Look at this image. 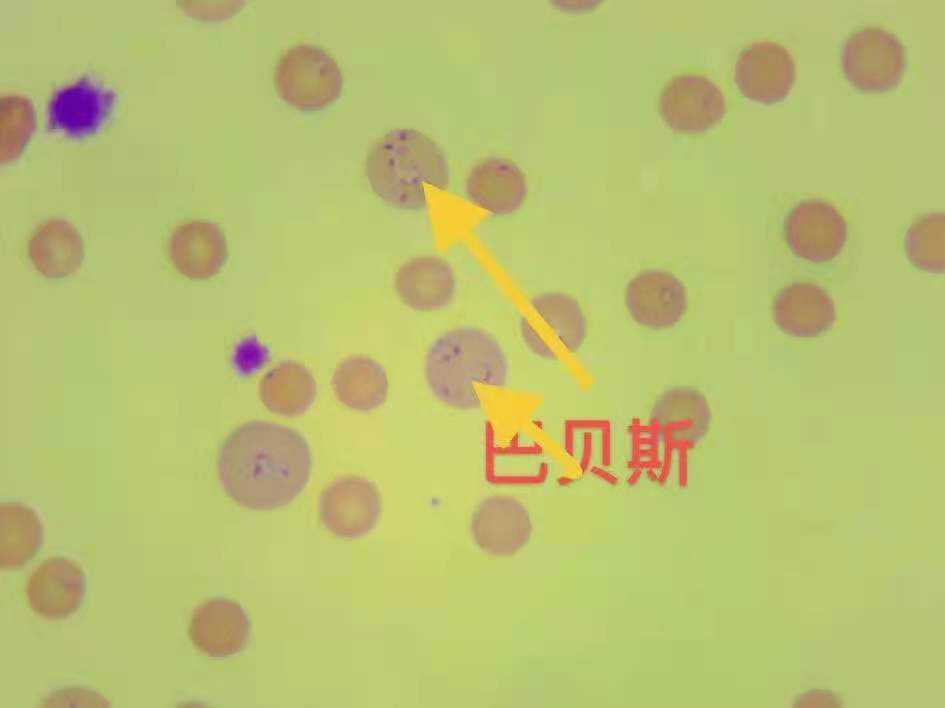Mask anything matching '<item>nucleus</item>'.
Returning a JSON list of instances; mask_svg holds the SVG:
<instances>
[{
  "mask_svg": "<svg viewBox=\"0 0 945 708\" xmlns=\"http://www.w3.org/2000/svg\"><path fill=\"white\" fill-rule=\"evenodd\" d=\"M312 456L307 440L281 424L253 420L233 429L217 455L226 495L252 510L291 503L307 485Z\"/></svg>",
  "mask_w": 945,
  "mask_h": 708,
  "instance_id": "1",
  "label": "nucleus"
},
{
  "mask_svg": "<svg viewBox=\"0 0 945 708\" xmlns=\"http://www.w3.org/2000/svg\"><path fill=\"white\" fill-rule=\"evenodd\" d=\"M422 375L432 398L454 411L475 412L510 388V361L495 334L473 324L444 329L427 345Z\"/></svg>",
  "mask_w": 945,
  "mask_h": 708,
  "instance_id": "2",
  "label": "nucleus"
},
{
  "mask_svg": "<svg viewBox=\"0 0 945 708\" xmlns=\"http://www.w3.org/2000/svg\"><path fill=\"white\" fill-rule=\"evenodd\" d=\"M712 412L705 394L689 385L663 390L653 401L645 420L629 427L630 459L634 474H646L652 482L665 484L673 471L685 486L691 454L707 437Z\"/></svg>",
  "mask_w": 945,
  "mask_h": 708,
  "instance_id": "3",
  "label": "nucleus"
},
{
  "mask_svg": "<svg viewBox=\"0 0 945 708\" xmlns=\"http://www.w3.org/2000/svg\"><path fill=\"white\" fill-rule=\"evenodd\" d=\"M365 175L373 192L388 206L424 211L427 185L448 188L450 171L440 147L422 132L392 129L370 147Z\"/></svg>",
  "mask_w": 945,
  "mask_h": 708,
  "instance_id": "4",
  "label": "nucleus"
},
{
  "mask_svg": "<svg viewBox=\"0 0 945 708\" xmlns=\"http://www.w3.org/2000/svg\"><path fill=\"white\" fill-rule=\"evenodd\" d=\"M491 283L516 314L528 352L548 362L573 361L587 337V319L576 298L561 291L529 295L508 269L498 271Z\"/></svg>",
  "mask_w": 945,
  "mask_h": 708,
  "instance_id": "5",
  "label": "nucleus"
},
{
  "mask_svg": "<svg viewBox=\"0 0 945 708\" xmlns=\"http://www.w3.org/2000/svg\"><path fill=\"white\" fill-rule=\"evenodd\" d=\"M279 96L303 112L326 109L341 95L343 77L335 59L322 47L298 44L279 59L274 73Z\"/></svg>",
  "mask_w": 945,
  "mask_h": 708,
  "instance_id": "6",
  "label": "nucleus"
},
{
  "mask_svg": "<svg viewBox=\"0 0 945 708\" xmlns=\"http://www.w3.org/2000/svg\"><path fill=\"white\" fill-rule=\"evenodd\" d=\"M846 80L862 93H885L900 83L905 69V48L884 29L868 27L854 32L841 53Z\"/></svg>",
  "mask_w": 945,
  "mask_h": 708,
  "instance_id": "7",
  "label": "nucleus"
},
{
  "mask_svg": "<svg viewBox=\"0 0 945 708\" xmlns=\"http://www.w3.org/2000/svg\"><path fill=\"white\" fill-rule=\"evenodd\" d=\"M382 512L381 494L369 479L349 475L325 488L319 498V517L330 533L355 539L371 532Z\"/></svg>",
  "mask_w": 945,
  "mask_h": 708,
  "instance_id": "8",
  "label": "nucleus"
},
{
  "mask_svg": "<svg viewBox=\"0 0 945 708\" xmlns=\"http://www.w3.org/2000/svg\"><path fill=\"white\" fill-rule=\"evenodd\" d=\"M469 532L481 552L494 557H511L528 544L533 524L523 502L512 495L493 494L473 508Z\"/></svg>",
  "mask_w": 945,
  "mask_h": 708,
  "instance_id": "9",
  "label": "nucleus"
},
{
  "mask_svg": "<svg viewBox=\"0 0 945 708\" xmlns=\"http://www.w3.org/2000/svg\"><path fill=\"white\" fill-rule=\"evenodd\" d=\"M115 102L114 90L84 75L53 92L48 102L47 128L72 139L87 138L100 130Z\"/></svg>",
  "mask_w": 945,
  "mask_h": 708,
  "instance_id": "10",
  "label": "nucleus"
},
{
  "mask_svg": "<svg viewBox=\"0 0 945 708\" xmlns=\"http://www.w3.org/2000/svg\"><path fill=\"white\" fill-rule=\"evenodd\" d=\"M659 113L673 131L703 133L717 125L726 113V103L719 87L698 74L673 77L659 98Z\"/></svg>",
  "mask_w": 945,
  "mask_h": 708,
  "instance_id": "11",
  "label": "nucleus"
},
{
  "mask_svg": "<svg viewBox=\"0 0 945 708\" xmlns=\"http://www.w3.org/2000/svg\"><path fill=\"white\" fill-rule=\"evenodd\" d=\"M784 238L795 256L813 263L828 262L844 247L847 224L831 203L803 200L787 214Z\"/></svg>",
  "mask_w": 945,
  "mask_h": 708,
  "instance_id": "12",
  "label": "nucleus"
},
{
  "mask_svg": "<svg viewBox=\"0 0 945 708\" xmlns=\"http://www.w3.org/2000/svg\"><path fill=\"white\" fill-rule=\"evenodd\" d=\"M399 301L408 309L431 314L447 309L458 292V277L445 255H415L403 262L393 279Z\"/></svg>",
  "mask_w": 945,
  "mask_h": 708,
  "instance_id": "13",
  "label": "nucleus"
},
{
  "mask_svg": "<svg viewBox=\"0 0 945 708\" xmlns=\"http://www.w3.org/2000/svg\"><path fill=\"white\" fill-rule=\"evenodd\" d=\"M625 306L632 320L652 331H663L681 321L687 310L682 281L664 269H645L625 289Z\"/></svg>",
  "mask_w": 945,
  "mask_h": 708,
  "instance_id": "14",
  "label": "nucleus"
},
{
  "mask_svg": "<svg viewBox=\"0 0 945 708\" xmlns=\"http://www.w3.org/2000/svg\"><path fill=\"white\" fill-rule=\"evenodd\" d=\"M796 76L795 63L781 45L755 42L741 51L735 64L734 80L747 99L764 105L783 101Z\"/></svg>",
  "mask_w": 945,
  "mask_h": 708,
  "instance_id": "15",
  "label": "nucleus"
},
{
  "mask_svg": "<svg viewBox=\"0 0 945 708\" xmlns=\"http://www.w3.org/2000/svg\"><path fill=\"white\" fill-rule=\"evenodd\" d=\"M87 588L83 569L63 556L43 561L29 577L26 594L31 609L47 620H65L82 604Z\"/></svg>",
  "mask_w": 945,
  "mask_h": 708,
  "instance_id": "16",
  "label": "nucleus"
},
{
  "mask_svg": "<svg viewBox=\"0 0 945 708\" xmlns=\"http://www.w3.org/2000/svg\"><path fill=\"white\" fill-rule=\"evenodd\" d=\"M250 630L249 617L239 603L216 597L195 609L189 637L207 656L223 659L240 653L246 647Z\"/></svg>",
  "mask_w": 945,
  "mask_h": 708,
  "instance_id": "17",
  "label": "nucleus"
},
{
  "mask_svg": "<svg viewBox=\"0 0 945 708\" xmlns=\"http://www.w3.org/2000/svg\"><path fill=\"white\" fill-rule=\"evenodd\" d=\"M465 197L489 216L517 212L527 196L522 169L504 157H487L477 162L465 180Z\"/></svg>",
  "mask_w": 945,
  "mask_h": 708,
  "instance_id": "18",
  "label": "nucleus"
},
{
  "mask_svg": "<svg viewBox=\"0 0 945 708\" xmlns=\"http://www.w3.org/2000/svg\"><path fill=\"white\" fill-rule=\"evenodd\" d=\"M772 318L779 330L793 338H817L836 320L834 303L818 285L794 282L782 287L772 301Z\"/></svg>",
  "mask_w": 945,
  "mask_h": 708,
  "instance_id": "19",
  "label": "nucleus"
},
{
  "mask_svg": "<svg viewBox=\"0 0 945 708\" xmlns=\"http://www.w3.org/2000/svg\"><path fill=\"white\" fill-rule=\"evenodd\" d=\"M168 253L180 274L191 280H206L218 274L227 261L226 236L214 222L188 221L172 232Z\"/></svg>",
  "mask_w": 945,
  "mask_h": 708,
  "instance_id": "20",
  "label": "nucleus"
},
{
  "mask_svg": "<svg viewBox=\"0 0 945 708\" xmlns=\"http://www.w3.org/2000/svg\"><path fill=\"white\" fill-rule=\"evenodd\" d=\"M425 208L430 227L433 252L446 255L462 247L489 215L466 197L454 195L448 188L432 185L425 189Z\"/></svg>",
  "mask_w": 945,
  "mask_h": 708,
  "instance_id": "21",
  "label": "nucleus"
},
{
  "mask_svg": "<svg viewBox=\"0 0 945 708\" xmlns=\"http://www.w3.org/2000/svg\"><path fill=\"white\" fill-rule=\"evenodd\" d=\"M28 256L35 269L49 279L75 273L84 260L83 240L77 229L62 219L41 224L28 243Z\"/></svg>",
  "mask_w": 945,
  "mask_h": 708,
  "instance_id": "22",
  "label": "nucleus"
},
{
  "mask_svg": "<svg viewBox=\"0 0 945 708\" xmlns=\"http://www.w3.org/2000/svg\"><path fill=\"white\" fill-rule=\"evenodd\" d=\"M389 378L385 367L366 355H353L343 360L332 376L337 399L359 412H370L382 406L389 394Z\"/></svg>",
  "mask_w": 945,
  "mask_h": 708,
  "instance_id": "23",
  "label": "nucleus"
},
{
  "mask_svg": "<svg viewBox=\"0 0 945 708\" xmlns=\"http://www.w3.org/2000/svg\"><path fill=\"white\" fill-rule=\"evenodd\" d=\"M317 384L309 369L296 361H283L268 370L259 383V397L272 413L295 417L315 401Z\"/></svg>",
  "mask_w": 945,
  "mask_h": 708,
  "instance_id": "24",
  "label": "nucleus"
},
{
  "mask_svg": "<svg viewBox=\"0 0 945 708\" xmlns=\"http://www.w3.org/2000/svg\"><path fill=\"white\" fill-rule=\"evenodd\" d=\"M0 567L14 571L28 563L43 543V526L36 511L16 501L0 508Z\"/></svg>",
  "mask_w": 945,
  "mask_h": 708,
  "instance_id": "25",
  "label": "nucleus"
},
{
  "mask_svg": "<svg viewBox=\"0 0 945 708\" xmlns=\"http://www.w3.org/2000/svg\"><path fill=\"white\" fill-rule=\"evenodd\" d=\"M944 228L942 212L927 213L908 228L904 250L916 269L932 274L944 273Z\"/></svg>",
  "mask_w": 945,
  "mask_h": 708,
  "instance_id": "26",
  "label": "nucleus"
},
{
  "mask_svg": "<svg viewBox=\"0 0 945 708\" xmlns=\"http://www.w3.org/2000/svg\"><path fill=\"white\" fill-rule=\"evenodd\" d=\"M0 119V162L5 165L25 150L36 128V113L28 98L10 94L1 97Z\"/></svg>",
  "mask_w": 945,
  "mask_h": 708,
  "instance_id": "27",
  "label": "nucleus"
},
{
  "mask_svg": "<svg viewBox=\"0 0 945 708\" xmlns=\"http://www.w3.org/2000/svg\"><path fill=\"white\" fill-rule=\"evenodd\" d=\"M839 702L830 692L815 690L801 696L795 707H838Z\"/></svg>",
  "mask_w": 945,
  "mask_h": 708,
  "instance_id": "28",
  "label": "nucleus"
}]
</instances>
